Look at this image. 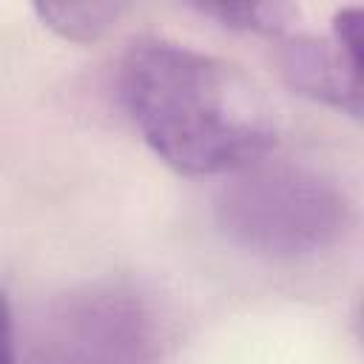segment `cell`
<instances>
[{
	"mask_svg": "<svg viewBox=\"0 0 364 364\" xmlns=\"http://www.w3.org/2000/svg\"><path fill=\"white\" fill-rule=\"evenodd\" d=\"M119 94L145 145L185 176H230L276 145L279 119L264 88L236 63L182 43H134Z\"/></svg>",
	"mask_w": 364,
	"mask_h": 364,
	"instance_id": "obj_1",
	"label": "cell"
},
{
	"mask_svg": "<svg viewBox=\"0 0 364 364\" xmlns=\"http://www.w3.org/2000/svg\"><path fill=\"white\" fill-rule=\"evenodd\" d=\"M216 222L233 245L290 259L324 250L344 236L353 208L330 176L296 162L259 159L222 185Z\"/></svg>",
	"mask_w": 364,
	"mask_h": 364,
	"instance_id": "obj_2",
	"label": "cell"
},
{
	"mask_svg": "<svg viewBox=\"0 0 364 364\" xmlns=\"http://www.w3.org/2000/svg\"><path fill=\"white\" fill-rule=\"evenodd\" d=\"M279 68L296 94L361 119V60L350 57L333 37H284L279 48Z\"/></svg>",
	"mask_w": 364,
	"mask_h": 364,
	"instance_id": "obj_3",
	"label": "cell"
},
{
	"mask_svg": "<svg viewBox=\"0 0 364 364\" xmlns=\"http://www.w3.org/2000/svg\"><path fill=\"white\" fill-rule=\"evenodd\" d=\"M37 20L51 28L57 37L71 43H94L100 40L117 20L128 11L125 3H34Z\"/></svg>",
	"mask_w": 364,
	"mask_h": 364,
	"instance_id": "obj_4",
	"label": "cell"
},
{
	"mask_svg": "<svg viewBox=\"0 0 364 364\" xmlns=\"http://www.w3.org/2000/svg\"><path fill=\"white\" fill-rule=\"evenodd\" d=\"M196 11L219 20L225 28L262 31V34H279L299 17L296 6L273 3V0L267 3H205V6H196Z\"/></svg>",
	"mask_w": 364,
	"mask_h": 364,
	"instance_id": "obj_5",
	"label": "cell"
},
{
	"mask_svg": "<svg viewBox=\"0 0 364 364\" xmlns=\"http://www.w3.org/2000/svg\"><path fill=\"white\" fill-rule=\"evenodd\" d=\"M330 37L355 60H361V43H364V11L358 6H344L336 11Z\"/></svg>",
	"mask_w": 364,
	"mask_h": 364,
	"instance_id": "obj_6",
	"label": "cell"
},
{
	"mask_svg": "<svg viewBox=\"0 0 364 364\" xmlns=\"http://www.w3.org/2000/svg\"><path fill=\"white\" fill-rule=\"evenodd\" d=\"M0 364H17L14 350V313L6 290H0Z\"/></svg>",
	"mask_w": 364,
	"mask_h": 364,
	"instance_id": "obj_7",
	"label": "cell"
}]
</instances>
